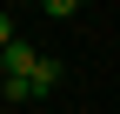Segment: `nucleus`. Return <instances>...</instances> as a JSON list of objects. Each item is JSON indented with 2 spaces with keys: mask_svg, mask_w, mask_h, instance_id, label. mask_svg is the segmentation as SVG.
<instances>
[{
  "mask_svg": "<svg viewBox=\"0 0 120 114\" xmlns=\"http://www.w3.org/2000/svg\"><path fill=\"white\" fill-rule=\"evenodd\" d=\"M27 87H34V101L60 87V61H53V54H34V67H27Z\"/></svg>",
  "mask_w": 120,
  "mask_h": 114,
  "instance_id": "f257e3e1",
  "label": "nucleus"
},
{
  "mask_svg": "<svg viewBox=\"0 0 120 114\" xmlns=\"http://www.w3.org/2000/svg\"><path fill=\"white\" fill-rule=\"evenodd\" d=\"M34 54H40V47H27V40L13 34V47H7V74H27V67H34ZM7 74H0V81H7Z\"/></svg>",
  "mask_w": 120,
  "mask_h": 114,
  "instance_id": "f03ea898",
  "label": "nucleus"
},
{
  "mask_svg": "<svg viewBox=\"0 0 120 114\" xmlns=\"http://www.w3.org/2000/svg\"><path fill=\"white\" fill-rule=\"evenodd\" d=\"M40 7H47L53 20H67V13H80V0H40Z\"/></svg>",
  "mask_w": 120,
  "mask_h": 114,
  "instance_id": "7ed1b4c3",
  "label": "nucleus"
},
{
  "mask_svg": "<svg viewBox=\"0 0 120 114\" xmlns=\"http://www.w3.org/2000/svg\"><path fill=\"white\" fill-rule=\"evenodd\" d=\"M80 7H87V0H80Z\"/></svg>",
  "mask_w": 120,
  "mask_h": 114,
  "instance_id": "20e7f679",
  "label": "nucleus"
}]
</instances>
